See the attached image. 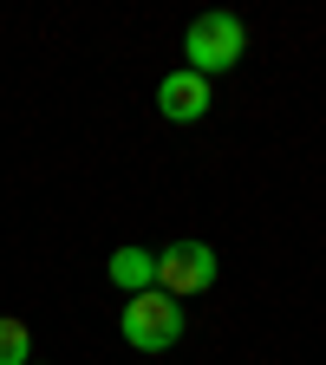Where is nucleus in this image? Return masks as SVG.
I'll return each mask as SVG.
<instances>
[{
    "label": "nucleus",
    "mask_w": 326,
    "mask_h": 365,
    "mask_svg": "<svg viewBox=\"0 0 326 365\" xmlns=\"http://www.w3.org/2000/svg\"><path fill=\"white\" fill-rule=\"evenodd\" d=\"M215 248L209 242H170L163 255H157V287L170 294V300H190V294H209L215 287Z\"/></svg>",
    "instance_id": "nucleus-3"
},
{
    "label": "nucleus",
    "mask_w": 326,
    "mask_h": 365,
    "mask_svg": "<svg viewBox=\"0 0 326 365\" xmlns=\"http://www.w3.org/2000/svg\"><path fill=\"white\" fill-rule=\"evenodd\" d=\"M157 111H163L170 124H196V118L209 111V78H196L190 66L170 72V78H157Z\"/></svg>",
    "instance_id": "nucleus-4"
},
{
    "label": "nucleus",
    "mask_w": 326,
    "mask_h": 365,
    "mask_svg": "<svg viewBox=\"0 0 326 365\" xmlns=\"http://www.w3.org/2000/svg\"><path fill=\"white\" fill-rule=\"evenodd\" d=\"M242 53H248V26L235 14H196L190 33H183V59H190L196 78H215L228 66H242Z\"/></svg>",
    "instance_id": "nucleus-1"
},
{
    "label": "nucleus",
    "mask_w": 326,
    "mask_h": 365,
    "mask_svg": "<svg viewBox=\"0 0 326 365\" xmlns=\"http://www.w3.org/2000/svg\"><path fill=\"white\" fill-rule=\"evenodd\" d=\"M0 365H33V333L14 313H0Z\"/></svg>",
    "instance_id": "nucleus-6"
},
{
    "label": "nucleus",
    "mask_w": 326,
    "mask_h": 365,
    "mask_svg": "<svg viewBox=\"0 0 326 365\" xmlns=\"http://www.w3.org/2000/svg\"><path fill=\"white\" fill-rule=\"evenodd\" d=\"M118 333H124L137 352H170V346L183 339V300H170L163 287L131 294L124 313H118Z\"/></svg>",
    "instance_id": "nucleus-2"
},
{
    "label": "nucleus",
    "mask_w": 326,
    "mask_h": 365,
    "mask_svg": "<svg viewBox=\"0 0 326 365\" xmlns=\"http://www.w3.org/2000/svg\"><path fill=\"white\" fill-rule=\"evenodd\" d=\"M105 274H111V287H124V294H151L157 287V255L151 248H118Z\"/></svg>",
    "instance_id": "nucleus-5"
}]
</instances>
